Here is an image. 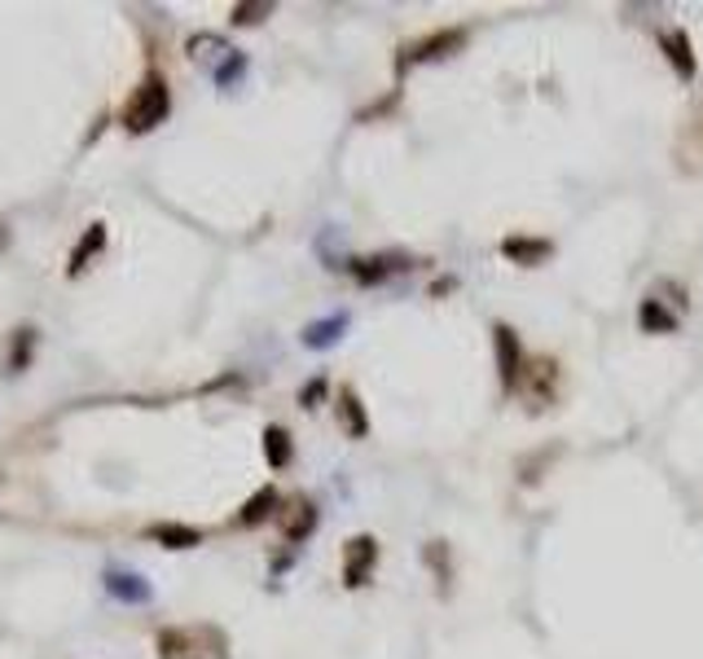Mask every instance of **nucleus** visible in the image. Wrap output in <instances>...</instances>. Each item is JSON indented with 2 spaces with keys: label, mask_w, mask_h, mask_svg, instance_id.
I'll return each instance as SVG.
<instances>
[{
  "label": "nucleus",
  "mask_w": 703,
  "mask_h": 659,
  "mask_svg": "<svg viewBox=\"0 0 703 659\" xmlns=\"http://www.w3.org/2000/svg\"><path fill=\"white\" fill-rule=\"evenodd\" d=\"M338 422H343V431L351 439H361L370 431V418H366V409H361V400H357V391H351V387L338 391Z\"/></svg>",
  "instance_id": "obj_12"
},
{
  "label": "nucleus",
  "mask_w": 703,
  "mask_h": 659,
  "mask_svg": "<svg viewBox=\"0 0 703 659\" xmlns=\"http://www.w3.org/2000/svg\"><path fill=\"white\" fill-rule=\"evenodd\" d=\"M677 150H681V163H686V167H699V163H703V101L694 105L690 124L681 128V141H677Z\"/></svg>",
  "instance_id": "obj_10"
},
{
  "label": "nucleus",
  "mask_w": 703,
  "mask_h": 659,
  "mask_svg": "<svg viewBox=\"0 0 703 659\" xmlns=\"http://www.w3.org/2000/svg\"><path fill=\"white\" fill-rule=\"evenodd\" d=\"M312 527H317V506H312L308 497H295V501H291V510H286V519H282L286 540H291V545H299V540H308V536H312Z\"/></svg>",
  "instance_id": "obj_9"
},
{
  "label": "nucleus",
  "mask_w": 703,
  "mask_h": 659,
  "mask_svg": "<svg viewBox=\"0 0 703 659\" xmlns=\"http://www.w3.org/2000/svg\"><path fill=\"white\" fill-rule=\"evenodd\" d=\"M273 5H238V10H233V23H238V27H247V23H260L264 14H269Z\"/></svg>",
  "instance_id": "obj_20"
},
{
  "label": "nucleus",
  "mask_w": 703,
  "mask_h": 659,
  "mask_svg": "<svg viewBox=\"0 0 703 659\" xmlns=\"http://www.w3.org/2000/svg\"><path fill=\"white\" fill-rule=\"evenodd\" d=\"M110 594H120V598H128V602H141L150 589L137 585V576H110Z\"/></svg>",
  "instance_id": "obj_19"
},
{
  "label": "nucleus",
  "mask_w": 703,
  "mask_h": 659,
  "mask_svg": "<svg viewBox=\"0 0 703 659\" xmlns=\"http://www.w3.org/2000/svg\"><path fill=\"white\" fill-rule=\"evenodd\" d=\"M461 45H466V32H461V27H453V32H435V36H427V40L409 45V49L396 58V71H409V66H418V62H440V58L457 53Z\"/></svg>",
  "instance_id": "obj_3"
},
{
  "label": "nucleus",
  "mask_w": 703,
  "mask_h": 659,
  "mask_svg": "<svg viewBox=\"0 0 703 659\" xmlns=\"http://www.w3.org/2000/svg\"><path fill=\"white\" fill-rule=\"evenodd\" d=\"M150 540H159L168 549H194L202 540V532L198 527H185V523H155L150 527Z\"/></svg>",
  "instance_id": "obj_15"
},
{
  "label": "nucleus",
  "mask_w": 703,
  "mask_h": 659,
  "mask_svg": "<svg viewBox=\"0 0 703 659\" xmlns=\"http://www.w3.org/2000/svg\"><path fill=\"white\" fill-rule=\"evenodd\" d=\"M168 110H172V92H168V79L163 75H146L137 84V92L128 97L124 105V128L128 133H150L168 120Z\"/></svg>",
  "instance_id": "obj_2"
},
{
  "label": "nucleus",
  "mask_w": 703,
  "mask_h": 659,
  "mask_svg": "<svg viewBox=\"0 0 703 659\" xmlns=\"http://www.w3.org/2000/svg\"><path fill=\"white\" fill-rule=\"evenodd\" d=\"M264 458H269L273 471H282L291 462V435H286V426H264Z\"/></svg>",
  "instance_id": "obj_17"
},
{
  "label": "nucleus",
  "mask_w": 703,
  "mask_h": 659,
  "mask_svg": "<svg viewBox=\"0 0 703 659\" xmlns=\"http://www.w3.org/2000/svg\"><path fill=\"white\" fill-rule=\"evenodd\" d=\"M101 247H106V225H88V234L79 238V247H75V251H71V260H66V273H71V277H75V273H84V269H88V260H92Z\"/></svg>",
  "instance_id": "obj_14"
},
{
  "label": "nucleus",
  "mask_w": 703,
  "mask_h": 659,
  "mask_svg": "<svg viewBox=\"0 0 703 659\" xmlns=\"http://www.w3.org/2000/svg\"><path fill=\"white\" fill-rule=\"evenodd\" d=\"M554 387H558V370H554V361H528V370H523V378H519L515 396H523L532 409H550Z\"/></svg>",
  "instance_id": "obj_6"
},
{
  "label": "nucleus",
  "mask_w": 703,
  "mask_h": 659,
  "mask_svg": "<svg viewBox=\"0 0 703 659\" xmlns=\"http://www.w3.org/2000/svg\"><path fill=\"white\" fill-rule=\"evenodd\" d=\"M5 247H10V229H5V225H0V251H5Z\"/></svg>",
  "instance_id": "obj_22"
},
{
  "label": "nucleus",
  "mask_w": 703,
  "mask_h": 659,
  "mask_svg": "<svg viewBox=\"0 0 703 659\" xmlns=\"http://www.w3.org/2000/svg\"><path fill=\"white\" fill-rule=\"evenodd\" d=\"M343 330H347V316L334 312L330 321H317V325L304 330V344H308V348H325V344H334V339L343 335Z\"/></svg>",
  "instance_id": "obj_18"
},
{
  "label": "nucleus",
  "mask_w": 703,
  "mask_h": 659,
  "mask_svg": "<svg viewBox=\"0 0 703 659\" xmlns=\"http://www.w3.org/2000/svg\"><path fill=\"white\" fill-rule=\"evenodd\" d=\"M659 49H664V58L673 62V71H677L681 79H694L699 62H694V53H690V36H686V32H664V36H659Z\"/></svg>",
  "instance_id": "obj_8"
},
{
  "label": "nucleus",
  "mask_w": 703,
  "mask_h": 659,
  "mask_svg": "<svg viewBox=\"0 0 703 659\" xmlns=\"http://www.w3.org/2000/svg\"><path fill=\"white\" fill-rule=\"evenodd\" d=\"M493 344H497L502 387H506V391H515V387H519V378H523V370H528V352H523V344H519V335H515L510 325H497V330H493Z\"/></svg>",
  "instance_id": "obj_4"
},
{
  "label": "nucleus",
  "mask_w": 703,
  "mask_h": 659,
  "mask_svg": "<svg viewBox=\"0 0 703 659\" xmlns=\"http://www.w3.org/2000/svg\"><path fill=\"white\" fill-rule=\"evenodd\" d=\"M321 391H325V383H321V378H317V383H308V387H304V396H299V400H304V409H312V400H317Z\"/></svg>",
  "instance_id": "obj_21"
},
{
  "label": "nucleus",
  "mask_w": 703,
  "mask_h": 659,
  "mask_svg": "<svg viewBox=\"0 0 703 659\" xmlns=\"http://www.w3.org/2000/svg\"><path fill=\"white\" fill-rule=\"evenodd\" d=\"M638 321H642L646 335H673V330H677V312H668L659 299H642Z\"/></svg>",
  "instance_id": "obj_13"
},
{
  "label": "nucleus",
  "mask_w": 703,
  "mask_h": 659,
  "mask_svg": "<svg viewBox=\"0 0 703 659\" xmlns=\"http://www.w3.org/2000/svg\"><path fill=\"white\" fill-rule=\"evenodd\" d=\"M374 563H379V545H374V536H351V540L343 545V585H347V589L366 585L370 572H374Z\"/></svg>",
  "instance_id": "obj_5"
},
{
  "label": "nucleus",
  "mask_w": 703,
  "mask_h": 659,
  "mask_svg": "<svg viewBox=\"0 0 703 659\" xmlns=\"http://www.w3.org/2000/svg\"><path fill=\"white\" fill-rule=\"evenodd\" d=\"M273 506H278V488H273V484H264V488L243 506L238 523H243V527H256V523H264V519L273 514Z\"/></svg>",
  "instance_id": "obj_16"
},
{
  "label": "nucleus",
  "mask_w": 703,
  "mask_h": 659,
  "mask_svg": "<svg viewBox=\"0 0 703 659\" xmlns=\"http://www.w3.org/2000/svg\"><path fill=\"white\" fill-rule=\"evenodd\" d=\"M405 269H414V260L400 256V251H383V256H370V260H351V277H357L361 286H379V282H387L392 273H405Z\"/></svg>",
  "instance_id": "obj_7"
},
{
  "label": "nucleus",
  "mask_w": 703,
  "mask_h": 659,
  "mask_svg": "<svg viewBox=\"0 0 703 659\" xmlns=\"http://www.w3.org/2000/svg\"><path fill=\"white\" fill-rule=\"evenodd\" d=\"M550 251H554V247H550L545 238H506V243H502V256L515 260V264H523V269H532L536 260H550Z\"/></svg>",
  "instance_id": "obj_11"
},
{
  "label": "nucleus",
  "mask_w": 703,
  "mask_h": 659,
  "mask_svg": "<svg viewBox=\"0 0 703 659\" xmlns=\"http://www.w3.org/2000/svg\"><path fill=\"white\" fill-rule=\"evenodd\" d=\"M159 659H229V637L215 624H168L155 637Z\"/></svg>",
  "instance_id": "obj_1"
}]
</instances>
